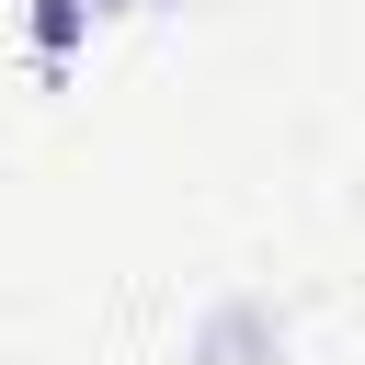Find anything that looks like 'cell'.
<instances>
[{
  "instance_id": "6da1fadb",
  "label": "cell",
  "mask_w": 365,
  "mask_h": 365,
  "mask_svg": "<svg viewBox=\"0 0 365 365\" xmlns=\"http://www.w3.org/2000/svg\"><path fill=\"white\" fill-rule=\"evenodd\" d=\"M80 34H91V0H34V57H46V68H68Z\"/></svg>"
},
{
  "instance_id": "7a4b0ae2",
  "label": "cell",
  "mask_w": 365,
  "mask_h": 365,
  "mask_svg": "<svg viewBox=\"0 0 365 365\" xmlns=\"http://www.w3.org/2000/svg\"><path fill=\"white\" fill-rule=\"evenodd\" d=\"M91 11H160V0H91Z\"/></svg>"
}]
</instances>
